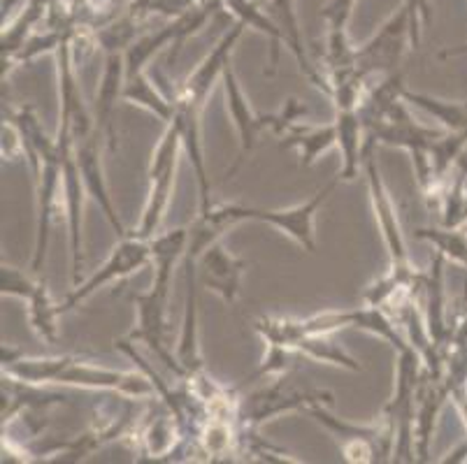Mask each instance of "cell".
Returning <instances> with one entry per match:
<instances>
[{
    "mask_svg": "<svg viewBox=\"0 0 467 464\" xmlns=\"http://www.w3.org/2000/svg\"><path fill=\"white\" fill-rule=\"evenodd\" d=\"M100 139H103V133L96 128L91 135H87L84 139L75 142L79 172H82L88 198L96 200L98 207L103 210L105 219H108L109 225L114 228V232H117L119 237H126L129 235V230H126V225L121 223V219H119L117 210H114L112 198H109V191H108V181H105L103 160H100Z\"/></svg>",
    "mask_w": 467,
    "mask_h": 464,
    "instance_id": "cell-14",
    "label": "cell"
},
{
    "mask_svg": "<svg viewBox=\"0 0 467 464\" xmlns=\"http://www.w3.org/2000/svg\"><path fill=\"white\" fill-rule=\"evenodd\" d=\"M451 395L447 378L431 376L423 369L421 383L416 390V411H414V449H416V462H428L431 455L432 434H435L437 416H440L441 407Z\"/></svg>",
    "mask_w": 467,
    "mask_h": 464,
    "instance_id": "cell-15",
    "label": "cell"
},
{
    "mask_svg": "<svg viewBox=\"0 0 467 464\" xmlns=\"http://www.w3.org/2000/svg\"><path fill=\"white\" fill-rule=\"evenodd\" d=\"M377 139L375 138H365L363 147V172L365 179H368V193H370L372 211H375L377 225L381 230V237H384L386 251H389V270L396 272L402 279H414L416 272L411 270L410 255H407V244L405 235H402L400 219H398V211L393 207V200H390L389 189H386L384 179H381L379 163H377Z\"/></svg>",
    "mask_w": 467,
    "mask_h": 464,
    "instance_id": "cell-5",
    "label": "cell"
},
{
    "mask_svg": "<svg viewBox=\"0 0 467 464\" xmlns=\"http://www.w3.org/2000/svg\"><path fill=\"white\" fill-rule=\"evenodd\" d=\"M186 244H189V228H175L151 237V265H154V284L150 291L156 297L168 302L172 272L184 263Z\"/></svg>",
    "mask_w": 467,
    "mask_h": 464,
    "instance_id": "cell-19",
    "label": "cell"
},
{
    "mask_svg": "<svg viewBox=\"0 0 467 464\" xmlns=\"http://www.w3.org/2000/svg\"><path fill=\"white\" fill-rule=\"evenodd\" d=\"M228 7L240 16V21L247 26V28H256V31L265 33V36L273 40V72H277L279 49H282V45H286V37H284L282 28L275 26L270 19H265L256 7L249 5L247 0H228Z\"/></svg>",
    "mask_w": 467,
    "mask_h": 464,
    "instance_id": "cell-27",
    "label": "cell"
},
{
    "mask_svg": "<svg viewBox=\"0 0 467 464\" xmlns=\"http://www.w3.org/2000/svg\"><path fill=\"white\" fill-rule=\"evenodd\" d=\"M54 386H75V388L87 390H109L124 397L140 399V397H159L156 386L147 374L138 372H117V369L98 367L91 365L84 356L67 357L66 367L58 372Z\"/></svg>",
    "mask_w": 467,
    "mask_h": 464,
    "instance_id": "cell-10",
    "label": "cell"
},
{
    "mask_svg": "<svg viewBox=\"0 0 467 464\" xmlns=\"http://www.w3.org/2000/svg\"><path fill=\"white\" fill-rule=\"evenodd\" d=\"M151 263V240H144L138 232H129L126 237H119V244L114 246L112 253L108 255V261L98 267L88 279L79 281L78 286H72L70 295L63 297L61 312H70L75 306L82 304L84 300L93 295L96 291L105 288L108 284L121 281L126 276L135 274V272L144 270Z\"/></svg>",
    "mask_w": 467,
    "mask_h": 464,
    "instance_id": "cell-7",
    "label": "cell"
},
{
    "mask_svg": "<svg viewBox=\"0 0 467 464\" xmlns=\"http://www.w3.org/2000/svg\"><path fill=\"white\" fill-rule=\"evenodd\" d=\"M335 126H337V147L342 151V181H354L363 172V147L368 130L360 119L358 109H335Z\"/></svg>",
    "mask_w": 467,
    "mask_h": 464,
    "instance_id": "cell-20",
    "label": "cell"
},
{
    "mask_svg": "<svg viewBox=\"0 0 467 464\" xmlns=\"http://www.w3.org/2000/svg\"><path fill=\"white\" fill-rule=\"evenodd\" d=\"M244 28H247V26L242 24V21H237L231 31L216 42L214 49L210 51V57L186 77V82L182 84V87H177V96L198 102V105L205 108L207 98H210L212 93V87H214L216 82H221L223 67H226V63H231L233 46L237 45V40L242 37V31H244Z\"/></svg>",
    "mask_w": 467,
    "mask_h": 464,
    "instance_id": "cell-17",
    "label": "cell"
},
{
    "mask_svg": "<svg viewBox=\"0 0 467 464\" xmlns=\"http://www.w3.org/2000/svg\"><path fill=\"white\" fill-rule=\"evenodd\" d=\"M182 149V135L180 128L170 121L165 123V130L161 135L159 144H156L154 153H151V163L147 170L150 177V193H147V202H144L142 219H140L138 232L144 240H151L159 232L161 223L165 219V211L172 200V189H175V174L177 163H180Z\"/></svg>",
    "mask_w": 467,
    "mask_h": 464,
    "instance_id": "cell-4",
    "label": "cell"
},
{
    "mask_svg": "<svg viewBox=\"0 0 467 464\" xmlns=\"http://www.w3.org/2000/svg\"><path fill=\"white\" fill-rule=\"evenodd\" d=\"M279 149H293L298 153L300 168H309L317 163L321 153L328 149L337 147V126L333 123H324V126H309V123H293L284 130Z\"/></svg>",
    "mask_w": 467,
    "mask_h": 464,
    "instance_id": "cell-21",
    "label": "cell"
},
{
    "mask_svg": "<svg viewBox=\"0 0 467 464\" xmlns=\"http://www.w3.org/2000/svg\"><path fill=\"white\" fill-rule=\"evenodd\" d=\"M314 404L333 408L335 395L330 390L312 388L307 378L296 372L277 374V381L240 399V428L258 429L267 420L291 411H307Z\"/></svg>",
    "mask_w": 467,
    "mask_h": 464,
    "instance_id": "cell-2",
    "label": "cell"
},
{
    "mask_svg": "<svg viewBox=\"0 0 467 464\" xmlns=\"http://www.w3.org/2000/svg\"><path fill=\"white\" fill-rule=\"evenodd\" d=\"M126 63L124 54H108L100 87L96 91V128L108 138L109 149H117V135H114V109L117 102L124 100Z\"/></svg>",
    "mask_w": 467,
    "mask_h": 464,
    "instance_id": "cell-18",
    "label": "cell"
},
{
    "mask_svg": "<svg viewBox=\"0 0 467 464\" xmlns=\"http://www.w3.org/2000/svg\"><path fill=\"white\" fill-rule=\"evenodd\" d=\"M221 84H223V93H226V108L231 112L233 126L237 130V138H240V156H237L235 165L228 174H235V170L244 163V156L256 147V138L261 130L267 128V114L254 112V108L249 105V98L244 96L240 87V79H237L235 70H233L231 63H226L223 67V75H221Z\"/></svg>",
    "mask_w": 467,
    "mask_h": 464,
    "instance_id": "cell-16",
    "label": "cell"
},
{
    "mask_svg": "<svg viewBox=\"0 0 467 464\" xmlns=\"http://www.w3.org/2000/svg\"><path fill=\"white\" fill-rule=\"evenodd\" d=\"M288 346L298 356L317 360V363L333 365V367L349 369V372H360L363 369V365L349 351H344L339 344H335L330 335H298V337L291 339Z\"/></svg>",
    "mask_w": 467,
    "mask_h": 464,
    "instance_id": "cell-23",
    "label": "cell"
},
{
    "mask_svg": "<svg viewBox=\"0 0 467 464\" xmlns=\"http://www.w3.org/2000/svg\"><path fill=\"white\" fill-rule=\"evenodd\" d=\"M407 37L411 42L410 12L402 10L381 28L379 36H375L368 45L356 51V67H358L360 75L370 79L377 75L389 77L393 72H400Z\"/></svg>",
    "mask_w": 467,
    "mask_h": 464,
    "instance_id": "cell-11",
    "label": "cell"
},
{
    "mask_svg": "<svg viewBox=\"0 0 467 464\" xmlns=\"http://www.w3.org/2000/svg\"><path fill=\"white\" fill-rule=\"evenodd\" d=\"M423 376V360L414 348L398 353L396 390L393 399L386 404L384 420L393 429V462H416L414 449V411L416 390Z\"/></svg>",
    "mask_w": 467,
    "mask_h": 464,
    "instance_id": "cell-3",
    "label": "cell"
},
{
    "mask_svg": "<svg viewBox=\"0 0 467 464\" xmlns=\"http://www.w3.org/2000/svg\"><path fill=\"white\" fill-rule=\"evenodd\" d=\"M28 302V321L31 327L36 330L37 337L45 344H57L58 342V316H63L61 304L52 300L49 295V288H47V281L40 279L36 293L31 295Z\"/></svg>",
    "mask_w": 467,
    "mask_h": 464,
    "instance_id": "cell-24",
    "label": "cell"
},
{
    "mask_svg": "<svg viewBox=\"0 0 467 464\" xmlns=\"http://www.w3.org/2000/svg\"><path fill=\"white\" fill-rule=\"evenodd\" d=\"M305 414L312 416L317 423H321L333 434L347 462H384V459H390L389 455H393L396 437L386 420L381 425L347 423L342 418H335L326 404H314Z\"/></svg>",
    "mask_w": 467,
    "mask_h": 464,
    "instance_id": "cell-6",
    "label": "cell"
},
{
    "mask_svg": "<svg viewBox=\"0 0 467 464\" xmlns=\"http://www.w3.org/2000/svg\"><path fill=\"white\" fill-rule=\"evenodd\" d=\"M124 100L156 114L163 123H168L170 119L175 117V102L170 100L168 93L147 75V70L138 72L133 77H126Z\"/></svg>",
    "mask_w": 467,
    "mask_h": 464,
    "instance_id": "cell-22",
    "label": "cell"
},
{
    "mask_svg": "<svg viewBox=\"0 0 467 464\" xmlns=\"http://www.w3.org/2000/svg\"><path fill=\"white\" fill-rule=\"evenodd\" d=\"M414 237L428 242L435 253L444 255V261L467 267V232L462 228H419Z\"/></svg>",
    "mask_w": 467,
    "mask_h": 464,
    "instance_id": "cell-26",
    "label": "cell"
},
{
    "mask_svg": "<svg viewBox=\"0 0 467 464\" xmlns=\"http://www.w3.org/2000/svg\"><path fill=\"white\" fill-rule=\"evenodd\" d=\"M402 98H405V102H411L414 108L423 109L432 119H437L441 126L447 128L449 133L467 135V102L441 100V98H432L428 93L407 91V88Z\"/></svg>",
    "mask_w": 467,
    "mask_h": 464,
    "instance_id": "cell-25",
    "label": "cell"
},
{
    "mask_svg": "<svg viewBox=\"0 0 467 464\" xmlns=\"http://www.w3.org/2000/svg\"><path fill=\"white\" fill-rule=\"evenodd\" d=\"M247 267V261L233 255L216 240L198 255V284L205 291L216 293L226 304H233L240 297L242 276H244Z\"/></svg>",
    "mask_w": 467,
    "mask_h": 464,
    "instance_id": "cell-13",
    "label": "cell"
},
{
    "mask_svg": "<svg viewBox=\"0 0 467 464\" xmlns=\"http://www.w3.org/2000/svg\"><path fill=\"white\" fill-rule=\"evenodd\" d=\"M33 181H36V249H33L31 270L40 272L45 265L49 235L63 210L61 149L42 159L40 168L33 172Z\"/></svg>",
    "mask_w": 467,
    "mask_h": 464,
    "instance_id": "cell-9",
    "label": "cell"
},
{
    "mask_svg": "<svg viewBox=\"0 0 467 464\" xmlns=\"http://www.w3.org/2000/svg\"><path fill=\"white\" fill-rule=\"evenodd\" d=\"M58 149H61L63 168V216H66L67 237H70V258H72V286H78L82 279L84 267V246H82V211L87 186H84L82 172L78 165V151H75V138L67 130L58 128Z\"/></svg>",
    "mask_w": 467,
    "mask_h": 464,
    "instance_id": "cell-8",
    "label": "cell"
},
{
    "mask_svg": "<svg viewBox=\"0 0 467 464\" xmlns=\"http://www.w3.org/2000/svg\"><path fill=\"white\" fill-rule=\"evenodd\" d=\"M444 255L435 253L426 272H416L414 295L421 306L431 339L440 351H447L451 325H447V293H444Z\"/></svg>",
    "mask_w": 467,
    "mask_h": 464,
    "instance_id": "cell-12",
    "label": "cell"
},
{
    "mask_svg": "<svg viewBox=\"0 0 467 464\" xmlns=\"http://www.w3.org/2000/svg\"><path fill=\"white\" fill-rule=\"evenodd\" d=\"M342 181L339 174H335L324 189H318L307 202L288 207V210H261V207H249V204H219L212 207L216 219H221L226 225L242 223V221H261V223L273 225L275 230L291 237L300 249L307 253L317 251V232H314V219H317L318 210L324 207L326 200L335 193L337 184Z\"/></svg>",
    "mask_w": 467,
    "mask_h": 464,
    "instance_id": "cell-1",
    "label": "cell"
},
{
    "mask_svg": "<svg viewBox=\"0 0 467 464\" xmlns=\"http://www.w3.org/2000/svg\"><path fill=\"white\" fill-rule=\"evenodd\" d=\"M40 279H33L26 272H21L19 267L12 265H0V293L10 297H19V300H31L36 293Z\"/></svg>",
    "mask_w": 467,
    "mask_h": 464,
    "instance_id": "cell-28",
    "label": "cell"
},
{
    "mask_svg": "<svg viewBox=\"0 0 467 464\" xmlns=\"http://www.w3.org/2000/svg\"><path fill=\"white\" fill-rule=\"evenodd\" d=\"M458 54H467V45L458 46V49H444L440 54V58H449V57H458Z\"/></svg>",
    "mask_w": 467,
    "mask_h": 464,
    "instance_id": "cell-29",
    "label": "cell"
}]
</instances>
